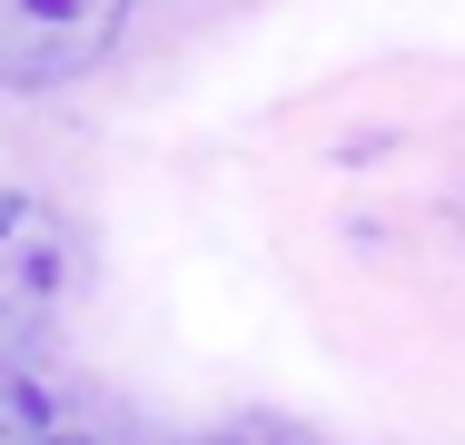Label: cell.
I'll use <instances>...</instances> for the list:
<instances>
[{"mask_svg":"<svg viewBox=\"0 0 465 445\" xmlns=\"http://www.w3.org/2000/svg\"><path fill=\"white\" fill-rule=\"evenodd\" d=\"M129 30V0H0V89H70Z\"/></svg>","mask_w":465,"mask_h":445,"instance_id":"cell-1","label":"cell"},{"mask_svg":"<svg viewBox=\"0 0 465 445\" xmlns=\"http://www.w3.org/2000/svg\"><path fill=\"white\" fill-rule=\"evenodd\" d=\"M198 445H317V436L287 426V416H238V426H218V436H198Z\"/></svg>","mask_w":465,"mask_h":445,"instance_id":"cell-2","label":"cell"},{"mask_svg":"<svg viewBox=\"0 0 465 445\" xmlns=\"http://www.w3.org/2000/svg\"><path fill=\"white\" fill-rule=\"evenodd\" d=\"M60 445H80V436H60Z\"/></svg>","mask_w":465,"mask_h":445,"instance_id":"cell-3","label":"cell"}]
</instances>
